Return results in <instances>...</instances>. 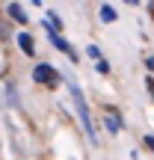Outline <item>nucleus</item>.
<instances>
[{"label":"nucleus","instance_id":"f257e3e1","mask_svg":"<svg viewBox=\"0 0 154 160\" xmlns=\"http://www.w3.org/2000/svg\"><path fill=\"white\" fill-rule=\"evenodd\" d=\"M68 89H71V98H74L77 116H80V122H83V131L89 133L92 142H98V137H95V125H92V116H89V104H86V98H83V92H80V86H77V83H68Z\"/></svg>","mask_w":154,"mask_h":160},{"label":"nucleus","instance_id":"7ed1b4c3","mask_svg":"<svg viewBox=\"0 0 154 160\" xmlns=\"http://www.w3.org/2000/svg\"><path fill=\"white\" fill-rule=\"evenodd\" d=\"M47 33H51V42H53V48H57V51H62L65 57L71 59V62H77V51L68 45V42H65V36H62V33H57V30H47Z\"/></svg>","mask_w":154,"mask_h":160},{"label":"nucleus","instance_id":"9b49d317","mask_svg":"<svg viewBox=\"0 0 154 160\" xmlns=\"http://www.w3.org/2000/svg\"><path fill=\"white\" fill-rule=\"evenodd\" d=\"M145 89H148V95L154 98V77H148V80H145Z\"/></svg>","mask_w":154,"mask_h":160},{"label":"nucleus","instance_id":"9d476101","mask_svg":"<svg viewBox=\"0 0 154 160\" xmlns=\"http://www.w3.org/2000/svg\"><path fill=\"white\" fill-rule=\"evenodd\" d=\"M86 53H89L92 59H101V51H98V45H89V48H86Z\"/></svg>","mask_w":154,"mask_h":160},{"label":"nucleus","instance_id":"f8f14e48","mask_svg":"<svg viewBox=\"0 0 154 160\" xmlns=\"http://www.w3.org/2000/svg\"><path fill=\"white\" fill-rule=\"evenodd\" d=\"M145 68H148L151 74H154V57H148V59H145Z\"/></svg>","mask_w":154,"mask_h":160},{"label":"nucleus","instance_id":"39448f33","mask_svg":"<svg viewBox=\"0 0 154 160\" xmlns=\"http://www.w3.org/2000/svg\"><path fill=\"white\" fill-rule=\"evenodd\" d=\"M6 15H9L15 24H27V21H30L27 12H24V6H18V3H9V6H6Z\"/></svg>","mask_w":154,"mask_h":160},{"label":"nucleus","instance_id":"4468645a","mask_svg":"<svg viewBox=\"0 0 154 160\" xmlns=\"http://www.w3.org/2000/svg\"><path fill=\"white\" fill-rule=\"evenodd\" d=\"M148 9H151V21H154V0H148Z\"/></svg>","mask_w":154,"mask_h":160},{"label":"nucleus","instance_id":"6e6552de","mask_svg":"<svg viewBox=\"0 0 154 160\" xmlns=\"http://www.w3.org/2000/svg\"><path fill=\"white\" fill-rule=\"evenodd\" d=\"M47 30H57V33L62 30V18H59L57 12H47Z\"/></svg>","mask_w":154,"mask_h":160},{"label":"nucleus","instance_id":"20e7f679","mask_svg":"<svg viewBox=\"0 0 154 160\" xmlns=\"http://www.w3.org/2000/svg\"><path fill=\"white\" fill-rule=\"evenodd\" d=\"M104 125H107V131L110 133H119L122 131V113H119V110H107V113H104Z\"/></svg>","mask_w":154,"mask_h":160},{"label":"nucleus","instance_id":"ddd939ff","mask_svg":"<svg viewBox=\"0 0 154 160\" xmlns=\"http://www.w3.org/2000/svg\"><path fill=\"white\" fill-rule=\"evenodd\" d=\"M145 148H148V151H154V137H145Z\"/></svg>","mask_w":154,"mask_h":160},{"label":"nucleus","instance_id":"423d86ee","mask_svg":"<svg viewBox=\"0 0 154 160\" xmlns=\"http://www.w3.org/2000/svg\"><path fill=\"white\" fill-rule=\"evenodd\" d=\"M18 48H21L27 57H33L36 53V45H33V36L30 33H18Z\"/></svg>","mask_w":154,"mask_h":160},{"label":"nucleus","instance_id":"2eb2a0df","mask_svg":"<svg viewBox=\"0 0 154 160\" xmlns=\"http://www.w3.org/2000/svg\"><path fill=\"white\" fill-rule=\"evenodd\" d=\"M125 3H131V6H137V3H139V0H125Z\"/></svg>","mask_w":154,"mask_h":160},{"label":"nucleus","instance_id":"f03ea898","mask_svg":"<svg viewBox=\"0 0 154 160\" xmlns=\"http://www.w3.org/2000/svg\"><path fill=\"white\" fill-rule=\"evenodd\" d=\"M33 80H36V83H42V86H47V89H57L62 77H59V71L53 68V65H47V62H39V65L33 68Z\"/></svg>","mask_w":154,"mask_h":160},{"label":"nucleus","instance_id":"0eeeda50","mask_svg":"<svg viewBox=\"0 0 154 160\" xmlns=\"http://www.w3.org/2000/svg\"><path fill=\"white\" fill-rule=\"evenodd\" d=\"M98 12H101V21H104V24H113L116 18H119V12H116V9H113L110 3H104V6H101Z\"/></svg>","mask_w":154,"mask_h":160},{"label":"nucleus","instance_id":"1a4fd4ad","mask_svg":"<svg viewBox=\"0 0 154 160\" xmlns=\"http://www.w3.org/2000/svg\"><path fill=\"white\" fill-rule=\"evenodd\" d=\"M95 68H98V74H110V62H107V59H95Z\"/></svg>","mask_w":154,"mask_h":160}]
</instances>
